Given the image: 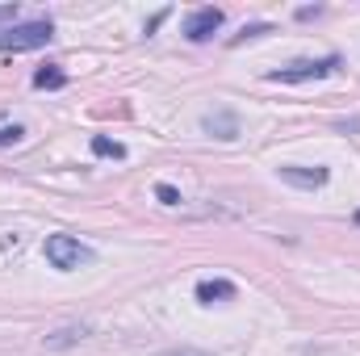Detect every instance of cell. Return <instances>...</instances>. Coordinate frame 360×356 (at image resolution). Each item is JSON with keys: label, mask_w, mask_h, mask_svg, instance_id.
<instances>
[{"label": "cell", "mask_w": 360, "mask_h": 356, "mask_svg": "<svg viewBox=\"0 0 360 356\" xmlns=\"http://www.w3.org/2000/svg\"><path fill=\"white\" fill-rule=\"evenodd\" d=\"M42 256H46V265L59 268V272H76L80 265H92V248H84L76 235H46V243H42Z\"/></svg>", "instance_id": "1"}, {"label": "cell", "mask_w": 360, "mask_h": 356, "mask_svg": "<svg viewBox=\"0 0 360 356\" xmlns=\"http://www.w3.org/2000/svg\"><path fill=\"white\" fill-rule=\"evenodd\" d=\"M55 38V25L51 21H21V25H8L0 30V51H38Z\"/></svg>", "instance_id": "2"}, {"label": "cell", "mask_w": 360, "mask_h": 356, "mask_svg": "<svg viewBox=\"0 0 360 356\" xmlns=\"http://www.w3.org/2000/svg\"><path fill=\"white\" fill-rule=\"evenodd\" d=\"M335 68H340L335 55H327V59H297V63H289V68L269 72V80L272 84H306V80H323V76H331Z\"/></svg>", "instance_id": "3"}, {"label": "cell", "mask_w": 360, "mask_h": 356, "mask_svg": "<svg viewBox=\"0 0 360 356\" xmlns=\"http://www.w3.org/2000/svg\"><path fill=\"white\" fill-rule=\"evenodd\" d=\"M222 21H226L222 8H210V4H205V8H197V13L184 17V38H188V42H210V38L222 30Z\"/></svg>", "instance_id": "4"}, {"label": "cell", "mask_w": 360, "mask_h": 356, "mask_svg": "<svg viewBox=\"0 0 360 356\" xmlns=\"http://www.w3.org/2000/svg\"><path fill=\"white\" fill-rule=\"evenodd\" d=\"M276 177L285 180V184H297V189H323L331 172L327 168H297V164H281L276 168Z\"/></svg>", "instance_id": "5"}, {"label": "cell", "mask_w": 360, "mask_h": 356, "mask_svg": "<svg viewBox=\"0 0 360 356\" xmlns=\"http://www.w3.org/2000/svg\"><path fill=\"white\" fill-rule=\"evenodd\" d=\"M201 130L231 143V139H239V117H235L231 109H218V113H205V117H201Z\"/></svg>", "instance_id": "6"}, {"label": "cell", "mask_w": 360, "mask_h": 356, "mask_svg": "<svg viewBox=\"0 0 360 356\" xmlns=\"http://www.w3.org/2000/svg\"><path fill=\"white\" fill-rule=\"evenodd\" d=\"M92 327L89 323H68V327H59V331H51L42 344L51 348V352H59V348H72V344H80V340H89Z\"/></svg>", "instance_id": "7"}, {"label": "cell", "mask_w": 360, "mask_h": 356, "mask_svg": "<svg viewBox=\"0 0 360 356\" xmlns=\"http://www.w3.org/2000/svg\"><path fill=\"white\" fill-rule=\"evenodd\" d=\"M231 298H235L231 281H197V302L214 306V302H231Z\"/></svg>", "instance_id": "8"}, {"label": "cell", "mask_w": 360, "mask_h": 356, "mask_svg": "<svg viewBox=\"0 0 360 356\" xmlns=\"http://www.w3.org/2000/svg\"><path fill=\"white\" fill-rule=\"evenodd\" d=\"M63 84H68V76H63L55 63H46V68L34 72V89H63Z\"/></svg>", "instance_id": "9"}, {"label": "cell", "mask_w": 360, "mask_h": 356, "mask_svg": "<svg viewBox=\"0 0 360 356\" xmlns=\"http://www.w3.org/2000/svg\"><path fill=\"white\" fill-rule=\"evenodd\" d=\"M92 155H105V160H126V147H122L117 139L96 134V139H92Z\"/></svg>", "instance_id": "10"}, {"label": "cell", "mask_w": 360, "mask_h": 356, "mask_svg": "<svg viewBox=\"0 0 360 356\" xmlns=\"http://www.w3.org/2000/svg\"><path fill=\"white\" fill-rule=\"evenodd\" d=\"M25 139V126H0V147H17Z\"/></svg>", "instance_id": "11"}, {"label": "cell", "mask_w": 360, "mask_h": 356, "mask_svg": "<svg viewBox=\"0 0 360 356\" xmlns=\"http://www.w3.org/2000/svg\"><path fill=\"white\" fill-rule=\"evenodd\" d=\"M155 197L164 205H180V189H172V184H155Z\"/></svg>", "instance_id": "12"}, {"label": "cell", "mask_w": 360, "mask_h": 356, "mask_svg": "<svg viewBox=\"0 0 360 356\" xmlns=\"http://www.w3.org/2000/svg\"><path fill=\"white\" fill-rule=\"evenodd\" d=\"M260 34H269V25H264V21H256V25H243V34H239V38H260ZM239 38H235V42H239Z\"/></svg>", "instance_id": "13"}, {"label": "cell", "mask_w": 360, "mask_h": 356, "mask_svg": "<svg viewBox=\"0 0 360 356\" xmlns=\"http://www.w3.org/2000/svg\"><path fill=\"white\" fill-rule=\"evenodd\" d=\"M0 21H17V4H0Z\"/></svg>", "instance_id": "14"}, {"label": "cell", "mask_w": 360, "mask_h": 356, "mask_svg": "<svg viewBox=\"0 0 360 356\" xmlns=\"http://www.w3.org/2000/svg\"><path fill=\"white\" fill-rule=\"evenodd\" d=\"M164 17H168V8H164V13H155V17H151V21H147V34H155V30H160V21H164Z\"/></svg>", "instance_id": "15"}, {"label": "cell", "mask_w": 360, "mask_h": 356, "mask_svg": "<svg viewBox=\"0 0 360 356\" xmlns=\"http://www.w3.org/2000/svg\"><path fill=\"white\" fill-rule=\"evenodd\" d=\"M164 356H205V352H197V348H180V352H164Z\"/></svg>", "instance_id": "16"}, {"label": "cell", "mask_w": 360, "mask_h": 356, "mask_svg": "<svg viewBox=\"0 0 360 356\" xmlns=\"http://www.w3.org/2000/svg\"><path fill=\"white\" fill-rule=\"evenodd\" d=\"M356 222H360V210H356Z\"/></svg>", "instance_id": "17"}]
</instances>
